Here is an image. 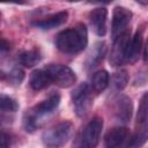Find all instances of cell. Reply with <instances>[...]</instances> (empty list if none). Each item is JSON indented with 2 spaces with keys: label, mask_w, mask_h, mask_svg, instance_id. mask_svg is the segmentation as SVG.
Masks as SVG:
<instances>
[{
  "label": "cell",
  "mask_w": 148,
  "mask_h": 148,
  "mask_svg": "<svg viewBox=\"0 0 148 148\" xmlns=\"http://www.w3.org/2000/svg\"><path fill=\"white\" fill-rule=\"evenodd\" d=\"M60 99V94L57 91H52V94H50L45 99L40 101L38 104L27 110L23 116L24 130L29 133H32L36 130L40 128L58 109Z\"/></svg>",
  "instance_id": "6da1fadb"
},
{
  "label": "cell",
  "mask_w": 148,
  "mask_h": 148,
  "mask_svg": "<svg viewBox=\"0 0 148 148\" xmlns=\"http://www.w3.org/2000/svg\"><path fill=\"white\" fill-rule=\"evenodd\" d=\"M56 47L66 54H77L88 45V30L83 23L60 31L54 39Z\"/></svg>",
  "instance_id": "7a4b0ae2"
},
{
  "label": "cell",
  "mask_w": 148,
  "mask_h": 148,
  "mask_svg": "<svg viewBox=\"0 0 148 148\" xmlns=\"http://www.w3.org/2000/svg\"><path fill=\"white\" fill-rule=\"evenodd\" d=\"M73 123L69 120H64L49 127L42 134L43 145L47 148L62 147L69 140L73 133Z\"/></svg>",
  "instance_id": "3957f363"
},
{
  "label": "cell",
  "mask_w": 148,
  "mask_h": 148,
  "mask_svg": "<svg viewBox=\"0 0 148 148\" xmlns=\"http://www.w3.org/2000/svg\"><path fill=\"white\" fill-rule=\"evenodd\" d=\"M103 119L98 116L94 117L83 130L79 133L73 145L74 148H96L99 143L102 130H103Z\"/></svg>",
  "instance_id": "277c9868"
},
{
  "label": "cell",
  "mask_w": 148,
  "mask_h": 148,
  "mask_svg": "<svg viewBox=\"0 0 148 148\" xmlns=\"http://www.w3.org/2000/svg\"><path fill=\"white\" fill-rule=\"evenodd\" d=\"M71 98L74 105V111L77 117H86L92 106V91L88 83H80L71 92Z\"/></svg>",
  "instance_id": "5b68a950"
},
{
  "label": "cell",
  "mask_w": 148,
  "mask_h": 148,
  "mask_svg": "<svg viewBox=\"0 0 148 148\" xmlns=\"http://www.w3.org/2000/svg\"><path fill=\"white\" fill-rule=\"evenodd\" d=\"M45 69L49 72L52 83L57 84L60 88H69L74 86L76 81V74L75 72L62 64H49Z\"/></svg>",
  "instance_id": "8992f818"
},
{
  "label": "cell",
  "mask_w": 148,
  "mask_h": 148,
  "mask_svg": "<svg viewBox=\"0 0 148 148\" xmlns=\"http://www.w3.org/2000/svg\"><path fill=\"white\" fill-rule=\"evenodd\" d=\"M130 42H131L130 30H127L126 32L121 34L120 36L113 39V44L109 56V61L111 66L118 67L126 64V56H127V49H128Z\"/></svg>",
  "instance_id": "52a82bcc"
},
{
  "label": "cell",
  "mask_w": 148,
  "mask_h": 148,
  "mask_svg": "<svg viewBox=\"0 0 148 148\" xmlns=\"http://www.w3.org/2000/svg\"><path fill=\"white\" fill-rule=\"evenodd\" d=\"M132 12L124 6H116L112 14V24H111V35L112 38H117L121 34L128 30V25L132 21Z\"/></svg>",
  "instance_id": "ba28073f"
},
{
  "label": "cell",
  "mask_w": 148,
  "mask_h": 148,
  "mask_svg": "<svg viewBox=\"0 0 148 148\" xmlns=\"http://www.w3.org/2000/svg\"><path fill=\"white\" fill-rule=\"evenodd\" d=\"M112 114L114 119L121 124L131 120L133 114V102L126 95H118L112 101Z\"/></svg>",
  "instance_id": "9c48e42d"
},
{
  "label": "cell",
  "mask_w": 148,
  "mask_h": 148,
  "mask_svg": "<svg viewBox=\"0 0 148 148\" xmlns=\"http://www.w3.org/2000/svg\"><path fill=\"white\" fill-rule=\"evenodd\" d=\"M128 130L124 126L111 128L104 136V148H127L128 146Z\"/></svg>",
  "instance_id": "30bf717a"
},
{
  "label": "cell",
  "mask_w": 148,
  "mask_h": 148,
  "mask_svg": "<svg viewBox=\"0 0 148 148\" xmlns=\"http://www.w3.org/2000/svg\"><path fill=\"white\" fill-rule=\"evenodd\" d=\"M89 22L91 25L92 31L103 37L106 34V22H108V9L105 7H97L94 8L89 13Z\"/></svg>",
  "instance_id": "8fae6325"
},
{
  "label": "cell",
  "mask_w": 148,
  "mask_h": 148,
  "mask_svg": "<svg viewBox=\"0 0 148 148\" xmlns=\"http://www.w3.org/2000/svg\"><path fill=\"white\" fill-rule=\"evenodd\" d=\"M68 18V12L67 10H60L54 14L47 15L45 17L35 20L31 22V25H34L35 28L42 29V30H49V29H53L57 27L62 25Z\"/></svg>",
  "instance_id": "7c38bea8"
},
{
  "label": "cell",
  "mask_w": 148,
  "mask_h": 148,
  "mask_svg": "<svg viewBox=\"0 0 148 148\" xmlns=\"http://www.w3.org/2000/svg\"><path fill=\"white\" fill-rule=\"evenodd\" d=\"M143 44V29H138L136 32L131 37V42L127 49V56H126V64H134L141 53Z\"/></svg>",
  "instance_id": "4fadbf2b"
},
{
  "label": "cell",
  "mask_w": 148,
  "mask_h": 148,
  "mask_svg": "<svg viewBox=\"0 0 148 148\" xmlns=\"http://www.w3.org/2000/svg\"><path fill=\"white\" fill-rule=\"evenodd\" d=\"M105 53H106V45L104 42H97L95 43V45L92 46L91 51L89 52L87 59H86V62H84V66H86V69L87 71H91L94 68H96L104 59L105 57Z\"/></svg>",
  "instance_id": "5bb4252c"
},
{
  "label": "cell",
  "mask_w": 148,
  "mask_h": 148,
  "mask_svg": "<svg viewBox=\"0 0 148 148\" xmlns=\"http://www.w3.org/2000/svg\"><path fill=\"white\" fill-rule=\"evenodd\" d=\"M52 83V79L45 68L35 69L29 77V86L32 90L39 91L47 88Z\"/></svg>",
  "instance_id": "9a60e30c"
},
{
  "label": "cell",
  "mask_w": 148,
  "mask_h": 148,
  "mask_svg": "<svg viewBox=\"0 0 148 148\" xmlns=\"http://www.w3.org/2000/svg\"><path fill=\"white\" fill-rule=\"evenodd\" d=\"M136 126L134 134L130 138L127 148H141L148 141V118Z\"/></svg>",
  "instance_id": "2e32d148"
},
{
  "label": "cell",
  "mask_w": 148,
  "mask_h": 148,
  "mask_svg": "<svg viewBox=\"0 0 148 148\" xmlns=\"http://www.w3.org/2000/svg\"><path fill=\"white\" fill-rule=\"evenodd\" d=\"M110 83V75L105 69H99L97 72L94 73V75L91 76V81H90V88L91 91L95 92L96 95L103 92L108 86Z\"/></svg>",
  "instance_id": "e0dca14e"
},
{
  "label": "cell",
  "mask_w": 148,
  "mask_h": 148,
  "mask_svg": "<svg viewBox=\"0 0 148 148\" xmlns=\"http://www.w3.org/2000/svg\"><path fill=\"white\" fill-rule=\"evenodd\" d=\"M40 60H42V52L39 51V49L36 47L25 50L18 54V62L27 68L34 67L35 65L39 64Z\"/></svg>",
  "instance_id": "ac0fdd59"
},
{
  "label": "cell",
  "mask_w": 148,
  "mask_h": 148,
  "mask_svg": "<svg viewBox=\"0 0 148 148\" xmlns=\"http://www.w3.org/2000/svg\"><path fill=\"white\" fill-rule=\"evenodd\" d=\"M20 105L17 103L16 99H14L13 97L8 96V95H5V94H1V99H0V110H1V113L2 116H5L6 113L9 114V113H14L18 110Z\"/></svg>",
  "instance_id": "d6986e66"
},
{
  "label": "cell",
  "mask_w": 148,
  "mask_h": 148,
  "mask_svg": "<svg viewBox=\"0 0 148 148\" xmlns=\"http://www.w3.org/2000/svg\"><path fill=\"white\" fill-rule=\"evenodd\" d=\"M24 79V71L21 67H13L8 73L2 72V80H7L8 83L13 86H20Z\"/></svg>",
  "instance_id": "ffe728a7"
},
{
  "label": "cell",
  "mask_w": 148,
  "mask_h": 148,
  "mask_svg": "<svg viewBox=\"0 0 148 148\" xmlns=\"http://www.w3.org/2000/svg\"><path fill=\"white\" fill-rule=\"evenodd\" d=\"M128 73L126 69H119L112 76V86L117 90H124L128 83Z\"/></svg>",
  "instance_id": "44dd1931"
},
{
  "label": "cell",
  "mask_w": 148,
  "mask_h": 148,
  "mask_svg": "<svg viewBox=\"0 0 148 148\" xmlns=\"http://www.w3.org/2000/svg\"><path fill=\"white\" fill-rule=\"evenodd\" d=\"M147 118H148V91L143 92V95L140 98V103L136 112V125L141 124Z\"/></svg>",
  "instance_id": "7402d4cb"
},
{
  "label": "cell",
  "mask_w": 148,
  "mask_h": 148,
  "mask_svg": "<svg viewBox=\"0 0 148 148\" xmlns=\"http://www.w3.org/2000/svg\"><path fill=\"white\" fill-rule=\"evenodd\" d=\"M12 145V136L5 130L1 131V148H10Z\"/></svg>",
  "instance_id": "603a6c76"
},
{
  "label": "cell",
  "mask_w": 148,
  "mask_h": 148,
  "mask_svg": "<svg viewBox=\"0 0 148 148\" xmlns=\"http://www.w3.org/2000/svg\"><path fill=\"white\" fill-rule=\"evenodd\" d=\"M0 47H1V53H2V54H5V53H6L7 51H9V49H10L9 43H8L5 38L1 39V45H0Z\"/></svg>",
  "instance_id": "cb8c5ba5"
},
{
  "label": "cell",
  "mask_w": 148,
  "mask_h": 148,
  "mask_svg": "<svg viewBox=\"0 0 148 148\" xmlns=\"http://www.w3.org/2000/svg\"><path fill=\"white\" fill-rule=\"evenodd\" d=\"M143 62L145 64H147L148 65V39H147V42H146V44H145V47H143Z\"/></svg>",
  "instance_id": "d4e9b609"
}]
</instances>
